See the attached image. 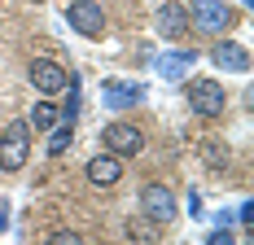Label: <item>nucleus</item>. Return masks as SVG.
<instances>
[{
    "mask_svg": "<svg viewBox=\"0 0 254 245\" xmlns=\"http://www.w3.org/2000/svg\"><path fill=\"white\" fill-rule=\"evenodd\" d=\"M26 158H31V127L22 119H13L4 131H0V171L13 175L26 167Z\"/></svg>",
    "mask_w": 254,
    "mask_h": 245,
    "instance_id": "f257e3e1",
    "label": "nucleus"
},
{
    "mask_svg": "<svg viewBox=\"0 0 254 245\" xmlns=\"http://www.w3.org/2000/svg\"><path fill=\"white\" fill-rule=\"evenodd\" d=\"M189 110H193L197 119H219V114L228 110L224 83H219V79H193V83H189Z\"/></svg>",
    "mask_w": 254,
    "mask_h": 245,
    "instance_id": "f03ea898",
    "label": "nucleus"
},
{
    "mask_svg": "<svg viewBox=\"0 0 254 245\" xmlns=\"http://www.w3.org/2000/svg\"><path fill=\"white\" fill-rule=\"evenodd\" d=\"M189 26H197L202 35H224L232 26V4L228 0H193L189 4Z\"/></svg>",
    "mask_w": 254,
    "mask_h": 245,
    "instance_id": "7ed1b4c3",
    "label": "nucleus"
},
{
    "mask_svg": "<svg viewBox=\"0 0 254 245\" xmlns=\"http://www.w3.org/2000/svg\"><path fill=\"white\" fill-rule=\"evenodd\" d=\"M140 215H145V219H153L158 223V228H162V223H171L180 215V201H176V193H171V188H167V184H145V188H140Z\"/></svg>",
    "mask_w": 254,
    "mask_h": 245,
    "instance_id": "20e7f679",
    "label": "nucleus"
},
{
    "mask_svg": "<svg viewBox=\"0 0 254 245\" xmlns=\"http://www.w3.org/2000/svg\"><path fill=\"white\" fill-rule=\"evenodd\" d=\"M26 74H31V88H35L40 97H57V92H66V88H70V70H66V66H57L53 57H35Z\"/></svg>",
    "mask_w": 254,
    "mask_h": 245,
    "instance_id": "39448f33",
    "label": "nucleus"
},
{
    "mask_svg": "<svg viewBox=\"0 0 254 245\" xmlns=\"http://www.w3.org/2000/svg\"><path fill=\"white\" fill-rule=\"evenodd\" d=\"M101 145H105V153H114V158H136V153L145 149V131H140L136 122H110L101 131Z\"/></svg>",
    "mask_w": 254,
    "mask_h": 245,
    "instance_id": "423d86ee",
    "label": "nucleus"
},
{
    "mask_svg": "<svg viewBox=\"0 0 254 245\" xmlns=\"http://www.w3.org/2000/svg\"><path fill=\"white\" fill-rule=\"evenodd\" d=\"M66 22L75 26L79 35H88V40H101L105 35V9L97 4V0H70Z\"/></svg>",
    "mask_w": 254,
    "mask_h": 245,
    "instance_id": "0eeeda50",
    "label": "nucleus"
},
{
    "mask_svg": "<svg viewBox=\"0 0 254 245\" xmlns=\"http://www.w3.org/2000/svg\"><path fill=\"white\" fill-rule=\"evenodd\" d=\"M153 31H158L162 40H184V35H189V9H184L180 0H162V4L153 9Z\"/></svg>",
    "mask_w": 254,
    "mask_h": 245,
    "instance_id": "6e6552de",
    "label": "nucleus"
},
{
    "mask_svg": "<svg viewBox=\"0 0 254 245\" xmlns=\"http://www.w3.org/2000/svg\"><path fill=\"white\" fill-rule=\"evenodd\" d=\"M83 175H88L92 188H114V184L123 180V158H114V153H97V158L83 162Z\"/></svg>",
    "mask_w": 254,
    "mask_h": 245,
    "instance_id": "1a4fd4ad",
    "label": "nucleus"
},
{
    "mask_svg": "<svg viewBox=\"0 0 254 245\" xmlns=\"http://www.w3.org/2000/svg\"><path fill=\"white\" fill-rule=\"evenodd\" d=\"M210 61H215L219 70H232V74H246V70H250V53L241 49L237 40H219V44L210 49Z\"/></svg>",
    "mask_w": 254,
    "mask_h": 245,
    "instance_id": "9d476101",
    "label": "nucleus"
},
{
    "mask_svg": "<svg viewBox=\"0 0 254 245\" xmlns=\"http://www.w3.org/2000/svg\"><path fill=\"white\" fill-rule=\"evenodd\" d=\"M101 97H105L110 110H131V105L145 101V88H140V83H119V79H110L101 88Z\"/></svg>",
    "mask_w": 254,
    "mask_h": 245,
    "instance_id": "9b49d317",
    "label": "nucleus"
},
{
    "mask_svg": "<svg viewBox=\"0 0 254 245\" xmlns=\"http://www.w3.org/2000/svg\"><path fill=\"white\" fill-rule=\"evenodd\" d=\"M193 61H197V53H162L158 61H153V70L162 74V79H184V74L193 70Z\"/></svg>",
    "mask_w": 254,
    "mask_h": 245,
    "instance_id": "f8f14e48",
    "label": "nucleus"
},
{
    "mask_svg": "<svg viewBox=\"0 0 254 245\" xmlns=\"http://www.w3.org/2000/svg\"><path fill=\"white\" fill-rule=\"evenodd\" d=\"M197 153H202V162L210 171H228V162H232V149L224 140H215V136H206L202 145H197Z\"/></svg>",
    "mask_w": 254,
    "mask_h": 245,
    "instance_id": "ddd939ff",
    "label": "nucleus"
},
{
    "mask_svg": "<svg viewBox=\"0 0 254 245\" xmlns=\"http://www.w3.org/2000/svg\"><path fill=\"white\" fill-rule=\"evenodd\" d=\"M123 232H127L131 245H158V223L145 219V215H131V219L123 223Z\"/></svg>",
    "mask_w": 254,
    "mask_h": 245,
    "instance_id": "4468645a",
    "label": "nucleus"
},
{
    "mask_svg": "<svg viewBox=\"0 0 254 245\" xmlns=\"http://www.w3.org/2000/svg\"><path fill=\"white\" fill-rule=\"evenodd\" d=\"M57 122H62V105H53V97H44L31 110V122H26V127H31V131H53Z\"/></svg>",
    "mask_w": 254,
    "mask_h": 245,
    "instance_id": "2eb2a0df",
    "label": "nucleus"
},
{
    "mask_svg": "<svg viewBox=\"0 0 254 245\" xmlns=\"http://www.w3.org/2000/svg\"><path fill=\"white\" fill-rule=\"evenodd\" d=\"M70 140H75V131H70V122H57V127L49 131V153H62V149L70 145Z\"/></svg>",
    "mask_w": 254,
    "mask_h": 245,
    "instance_id": "dca6fc26",
    "label": "nucleus"
},
{
    "mask_svg": "<svg viewBox=\"0 0 254 245\" xmlns=\"http://www.w3.org/2000/svg\"><path fill=\"white\" fill-rule=\"evenodd\" d=\"M49 245H88L79 232H70V228H62V232H53L49 237Z\"/></svg>",
    "mask_w": 254,
    "mask_h": 245,
    "instance_id": "f3484780",
    "label": "nucleus"
},
{
    "mask_svg": "<svg viewBox=\"0 0 254 245\" xmlns=\"http://www.w3.org/2000/svg\"><path fill=\"white\" fill-rule=\"evenodd\" d=\"M206 245H237V241H232V232H228V228H215V232L206 237Z\"/></svg>",
    "mask_w": 254,
    "mask_h": 245,
    "instance_id": "a211bd4d",
    "label": "nucleus"
}]
</instances>
